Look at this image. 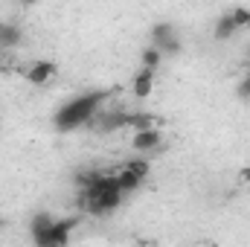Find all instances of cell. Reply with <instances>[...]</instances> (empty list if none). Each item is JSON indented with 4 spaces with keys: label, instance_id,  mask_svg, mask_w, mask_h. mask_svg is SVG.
<instances>
[{
    "label": "cell",
    "instance_id": "cell-1",
    "mask_svg": "<svg viewBox=\"0 0 250 247\" xmlns=\"http://www.w3.org/2000/svg\"><path fill=\"white\" fill-rule=\"evenodd\" d=\"M105 99H108V90L79 93V96H73L70 102H64L62 108H59V114L53 117V123H56L59 131H73L79 125H90L96 120V114L102 111Z\"/></svg>",
    "mask_w": 250,
    "mask_h": 247
},
{
    "label": "cell",
    "instance_id": "cell-2",
    "mask_svg": "<svg viewBox=\"0 0 250 247\" xmlns=\"http://www.w3.org/2000/svg\"><path fill=\"white\" fill-rule=\"evenodd\" d=\"M79 227V215H67V218H56L44 233H35L32 242L35 247H67L73 230Z\"/></svg>",
    "mask_w": 250,
    "mask_h": 247
},
{
    "label": "cell",
    "instance_id": "cell-3",
    "mask_svg": "<svg viewBox=\"0 0 250 247\" xmlns=\"http://www.w3.org/2000/svg\"><path fill=\"white\" fill-rule=\"evenodd\" d=\"M151 47L160 53H181V41L172 23H157L151 29Z\"/></svg>",
    "mask_w": 250,
    "mask_h": 247
},
{
    "label": "cell",
    "instance_id": "cell-4",
    "mask_svg": "<svg viewBox=\"0 0 250 247\" xmlns=\"http://www.w3.org/2000/svg\"><path fill=\"white\" fill-rule=\"evenodd\" d=\"M131 145H134L137 151L148 154V151H154V148H160V145H163V134H160V128H146V131H134V140H131Z\"/></svg>",
    "mask_w": 250,
    "mask_h": 247
},
{
    "label": "cell",
    "instance_id": "cell-5",
    "mask_svg": "<svg viewBox=\"0 0 250 247\" xmlns=\"http://www.w3.org/2000/svg\"><path fill=\"white\" fill-rule=\"evenodd\" d=\"M53 76H56V64L53 62H32L29 70H26V82H32V84H47Z\"/></svg>",
    "mask_w": 250,
    "mask_h": 247
},
{
    "label": "cell",
    "instance_id": "cell-6",
    "mask_svg": "<svg viewBox=\"0 0 250 247\" xmlns=\"http://www.w3.org/2000/svg\"><path fill=\"white\" fill-rule=\"evenodd\" d=\"M114 175H117V186H120V192H123V195L134 192V189H140L143 181H146V178H140L137 172H131L125 163H123V169H120V172H114Z\"/></svg>",
    "mask_w": 250,
    "mask_h": 247
},
{
    "label": "cell",
    "instance_id": "cell-7",
    "mask_svg": "<svg viewBox=\"0 0 250 247\" xmlns=\"http://www.w3.org/2000/svg\"><path fill=\"white\" fill-rule=\"evenodd\" d=\"M21 38H23V32H21L18 23H0V50H12V47H18Z\"/></svg>",
    "mask_w": 250,
    "mask_h": 247
},
{
    "label": "cell",
    "instance_id": "cell-8",
    "mask_svg": "<svg viewBox=\"0 0 250 247\" xmlns=\"http://www.w3.org/2000/svg\"><path fill=\"white\" fill-rule=\"evenodd\" d=\"M151 87H154V70H140L137 73V79H134V96L137 99H146L148 93H151Z\"/></svg>",
    "mask_w": 250,
    "mask_h": 247
},
{
    "label": "cell",
    "instance_id": "cell-9",
    "mask_svg": "<svg viewBox=\"0 0 250 247\" xmlns=\"http://www.w3.org/2000/svg\"><path fill=\"white\" fill-rule=\"evenodd\" d=\"M239 29H236V23H233V18H230V12H224L218 21H215V38L218 41H227V38H233Z\"/></svg>",
    "mask_w": 250,
    "mask_h": 247
},
{
    "label": "cell",
    "instance_id": "cell-10",
    "mask_svg": "<svg viewBox=\"0 0 250 247\" xmlns=\"http://www.w3.org/2000/svg\"><path fill=\"white\" fill-rule=\"evenodd\" d=\"M230 18H233L236 29H250V9L248 6H236V9H230Z\"/></svg>",
    "mask_w": 250,
    "mask_h": 247
},
{
    "label": "cell",
    "instance_id": "cell-11",
    "mask_svg": "<svg viewBox=\"0 0 250 247\" xmlns=\"http://www.w3.org/2000/svg\"><path fill=\"white\" fill-rule=\"evenodd\" d=\"M125 166H128L131 172H137L140 178H148V172H151V166H148V157H134V160H125Z\"/></svg>",
    "mask_w": 250,
    "mask_h": 247
},
{
    "label": "cell",
    "instance_id": "cell-12",
    "mask_svg": "<svg viewBox=\"0 0 250 247\" xmlns=\"http://www.w3.org/2000/svg\"><path fill=\"white\" fill-rule=\"evenodd\" d=\"M160 59H163V53H160V50H154V47L143 50V67H146V70H157Z\"/></svg>",
    "mask_w": 250,
    "mask_h": 247
},
{
    "label": "cell",
    "instance_id": "cell-13",
    "mask_svg": "<svg viewBox=\"0 0 250 247\" xmlns=\"http://www.w3.org/2000/svg\"><path fill=\"white\" fill-rule=\"evenodd\" d=\"M239 96L242 99H250V76H245V82L239 84Z\"/></svg>",
    "mask_w": 250,
    "mask_h": 247
},
{
    "label": "cell",
    "instance_id": "cell-14",
    "mask_svg": "<svg viewBox=\"0 0 250 247\" xmlns=\"http://www.w3.org/2000/svg\"><path fill=\"white\" fill-rule=\"evenodd\" d=\"M242 178H245V181H250V169H245V172H242Z\"/></svg>",
    "mask_w": 250,
    "mask_h": 247
}]
</instances>
